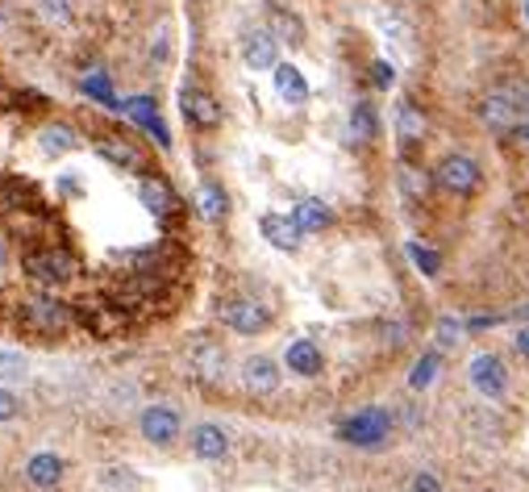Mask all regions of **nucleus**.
<instances>
[{
	"mask_svg": "<svg viewBox=\"0 0 529 492\" xmlns=\"http://www.w3.org/2000/svg\"><path fill=\"white\" fill-rule=\"evenodd\" d=\"M21 272L34 284H72L80 276V259L63 242H42V246L21 251Z\"/></svg>",
	"mask_w": 529,
	"mask_h": 492,
	"instance_id": "obj_1",
	"label": "nucleus"
},
{
	"mask_svg": "<svg viewBox=\"0 0 529 492\" xmlns=\"http://www.w3.org/2000/svg\"><path fill=\"white\" fill-rule=\"evenodd\" d=\"M21 325L38 338H55V334H63V330L72 325V309H67L63 300L38 292V297L21 300Z\"/></svg>",
	"mask_w": 529,
	"mask_h": 492,
	"instance_id": "obj_2",
	"label": "nucleus"
},
{
	"mask_svg": "<svg viewBox=\"0 0 529 492\" xmlns=\"http://www.w3.org/2000/svg\"><path fill=\"white\" fill-rule=\"evenodd\" d=\"M388 430H392V418H388V409H363V413H354L350 421H342V438L354 446H380L388 438Z\"/></svg>",
	"mask_w": 529,
	"mask_h": 492,
	"instance_id": "obj_3",
	"label": "nucleus"
},
{
	"mask_svg": "<svg viewBox=\"0 0 529 492\" xmlns=\"http://www.w3.org/2000/svg\"><path fill=\"white\" fill-rule=\"evenodd\" d=\"M92 146H97V155L108 159L113 168L133 171V176H150V168H146V155L130 142V138H121V134H97V138H92Z\"/></svg>",
	"mask_w": 529,
	"mask_h": 492,
	"instance_id": "obj_4",
	"label": "nucleus"
},
{
	"mask_svg": "<svg viewBox=\"0 0 529 492\" xmlns=\"http://www.w3.org/2000/svg\"><path fill=\"white\" fill-rule=\"evenodd\" d=\"M480 176L483 171L471 155H446L442 163H438V184L450 188V193H458V196L475 193V188H480Z\"/></svg>",
	"mask_w": 529,
	"mask_h": 492,
	"instance_id": "obj_5",
	"label": "nucleus"
},
{
	"mask_svg": "<svg viewBox=\"0 0 529 492\" xmlns=\"http://www.w3.org/2000/svg\"><path fill=\"white\" fill-rule=\"evenodd\" d=\"M180 113H183V121H188L192 130H213V125H221V105L209 97L205 88H183L180 92Z\"/></svg>",
	"mask_w": 529,
	"mask_h": 492,
	"instance_id": "obj_6",
	"label": "nucleus"
},
{
	"mask_svg": "<svg viewBox=\"0 0 529 492\" xmlns=\"http://www.w3.org/2000/svg\"><path fill=\"white\" fill-rule=\"evenodd\" d=\"M180 434V413L171 405H150L142 409V438L155 446H171Z\"/></svg>",
	"mask_w": 529,
	"mask_h": 492,
	"instance_id": "obj_7",
	"label": "nucleus"
},
{
	"mask_svg": "<svg viewBox=\"0 0 529 492\" xmlns=\"http://www.w3.org/2000/svg\"><path fill=\"white\" fill-rule=\"evenodd\" d=\"M276 55H279V38L271 30H246L242 34V59H246V67L267 72V67H276Z\"/></svg>",
	"mask_w": 529,
	"mask_h": 492,
	"instance_id": "obj_8",
	"label": "nucleus"
},
{
	"mask_svg": "<svg viewBox=\"0 0 529 492\" xmlns=\"http://www.w3.org/2000/svg\"><path fill=\"white\" fill-rule=\"evenodd\" d=\"M121 113H125L130 121H138L146 134H155L158 146H171V134H167V125H163V117H158L155 97H130V100H121Z\"/></svg>",
	"mask_w": 529,
	"mask_h": 492,
	"instance_id": "obj_9",
	"label": "nucleus"
},
{
	"mask_svg": "<svg viewBox=\"0 0 529 492\" xmlns=\"http://www.w3.org/2000/svg\"><path fill=\"white\" fill-rule=\"evenodd\" d=\"M221 317H226L229 330H238V334H259V330H267V309L259 305V300H229L226 309H221Z\"/></svg>",
	"mask_w": 529,
	"mask_h": 492,
	"instance_id": "obj_10",
	"label": "nucleus"
},
{
	"mask_svg": "<svg viewBox=\"0 0 529 492\" xmlns=\"http://www.w3.org/2000/svg\"><path fill=\"white\" fill-rule=\"evenodd\" d=\"M471 384L480 388L483 396H500L508 384V372L505 363L496 359V355H480V359H471Z\"/></svg>",
	"mask_w": 529,
	"mask_h": 492,
	"instance_id": "obj_11",
	"label": "nucleus"
},
{
	"mask_svg": "<svg viewBox=\"0 0 529 492\" xmlns=\"http://www.w3.org/2000/svg\"><path fill=\"white\" fill-rule=\"evenodd\" d=\"M259 229H263V238L271 242V246H279V251H296V246H301V234H304V229L296 226V217H284V213H263Z\"/></svg>",
	"mask_w": 529,
	"mask_h": 492,
	"instance_id": "obj_12",
	"label": "nucleus"
},
{
	"mask_svg": "<svg viewBox=\"0 0 529 492\" xmlns=\"http://www.w3.org/2000/svg\"><path fill=\"white\" fill-rule=\"evenodd\" d=\"M517 92H492V97L480 100V117L492 125V130H513L517 121Z\"/></svg>",
	"mask_w": 529,
	"mask_h": 492,
	"instance_id": "obj_13",
	"label": "nucleus"
},
{
	"mask_svg": "<svg viewBox=\"0 0 529 492\" xmlns=\"http://www.w3.org/2000/svg\"><path fill=\"white\" fill-rule=\"evenodd\" d=\"M138 196H142V204L155 217H175V209H180V201H175V193H171V184L163 176H142Z\"/></svg>",
	"mask_w": 529,
	"mask_h": 492,
	"instance_id": "obj_14",
	"label": "nucleus"
},
{
	"mask_svg": "<svg viewBox=\"0 0 529 492\" xmlns=\"http://www.w3.org/2000/svg\"><path fill=\"white\" fill-rule=\"evenodd\" d=\"M242 384L251 388V393H276L279 388V367L276 359H267V355H254V359L242 363Z\"/></svg>",
	"mask_w": 529,
	"mask_h": 492,
	"instance_id": "obj_15",
	"label": "nucleus"
},
{
	"mask_svg": "<svg viewBox=\"0 0 529 492\" xmlns=\"http://www.w3.org/2000/svg\"><path fill=\"white\" fill-rule=\"evenodd\" d=\"M188 359H192V372L201 375V380H209V384L226 375V350L217 347V342H196Z\"/></svg>",
	"mask_w": 529,
	"mask_h": 492,
	"instance_id": "obj_16",
	"label": "nucleus"
},
{
	"mask_svg": "<svg viewBox=\"0 0 529 492\" xmlns=\"http://www.w3.org/2000/svg\"><path fill=\"white\" fill-rule=\"evenodd\" d=\"M267 30H271L284 47H301L304 42V22L292 9H279V4L276 9H267Z\"/></svg>",
	"mask_w": 529,
	"mask_h": 492,
	"instance_id": "obj_17",
	"label": "nucleus"
},
{
	"mask_svg": "<svg viewBox=\"0 0 529 492\" xmlns=\"http://www.w3.org/2000/svg\"><path fill=\"white\" fill-rule=\"evenodd\" d=\"M375 134H380V113H375L371 100H359V105L350 108V142L367 146V142H375Z\"/></svg>",
	"mask_w": 529,
	"mask_h": 492,
	"instance_id": "obj_18",
	"label": "nucleus"
},
{
	"mask_svg": "<svg viewBox=\"0 0 529 492\" xmlns=\"http://www.w3.org/2000/svg\"><path fill=\"white\" fill-rule=\"evenodd\" d=\"M271 72H276V92L288 100V105H304V100H309V84H304V75L296 72L292 63H276Z\"/></svg>",
	"mask_w": 529,
	"mask_h": 492,
	"instance_id": "obj_19",
	"label": "nucleus"
},
{
	"mask_svg": "<svg viewBox=\"0 0 529 492\" xmlns=\"http://www.w3.org/2000/svg\"><path fill=\"white\" fill-rule=\"evenodd\" d=\"M38 142H42V151H47V155H67V151H75V146H80V134H75L67 121H50V125H42Z\"/></svg>",
	"mask_w": 529,
	"mask_h": 492,
	"instance_id": "obj_20",
	"label": "nucleus"
},
{
	"mask_svg": "<svg viewBox=\"0 0 529 492\" xmlns=\"http://www.w3.org/2000/svg\"><path fill=\"white\" fill-rule=\"evenodd\" d=\"M397 134H400V146H417V142H422V134H425L422 108L409 105V100H400V108H397Z\"/></svg>",
	"mask_w": 529,
	"mask_h": 492,
	"instance_id": "obj_21",
	"label": "nucleus"
},
{
	"mask_svg": "<svg viewBox=\"0 0 529 492\" xmlns=\"http://www.w3.org/2000/svg\"><path fill=\"white\" fill-rule=\"evenodd\" d=\"M288 367L296 375H317V372H321V350H317V342L296 338V342L288 347Z\"/></svg>",
	"mask_w": 529,
	"mask_h": 492,
	"instance_id": "obj_22",
	"label": "nucleus"
},
{
	"mask_svg": "<svg viewBox=\"0 0 529 492\" xmlns=\"http://www.w3.org/2000/svg\"><path fill=\"white\" fill-rule=\"evenodd\" d=\"M25 476H30V484H38V488H55V484L63 480V459L59 455H34L30 459V468H25Z\"/></svg>",
	"mask_w": 529,
	"mask_h": 492,
	"instance_id": "obj_23",
	"label": "nucleus"
},
{
	"mask_svg": "<svg viewBox=\"0 0 529 492\" xmlns=\"http://www.w3.org/2000/svg\"><path fill=\"white\" fill-rule=\"evenodd\" d=\"M80 88H84V97H92V100H100L105 108H117V113H121V100H117V92H113V80H108V75L100 72V67L84 72Z\"/></svg>",
	"mask_w": 529,
	"mask_h": 492,
	"instance_id": "obj_24",
	"label": "nucleus"
},
{
	"mask_svg": "<svg viewBox=\"0 0 529 492\" xmlns=\"http://www.w3.org/2000/svg\"><path fill=\"white\" fill-rule=\"evenodd\" d=\"M292 217H296V226H301L304 234H317V229H325L329 221H334L329 204H325V201H313V196L296 204V213H292Z\"/></svg>",
	"mask_w": 529,
	"mask_h": 492,
	"instance_id": "obj_25",
	"label": "nucleus"
},
{
	"mask_svg": "<svg viewBox=\"0 0 529 492\" xmlns=\"http://www.w3.org/2000/svg\"><path fill=\"white\" fill-rule=\"evenodd\" d=\"M192 451L201 459H221L229 451V438L217 426H196L192 430Z\"/></svg>",
	"mask_w": 529,
	"mask_h": 492,
	"instance_id": "obj_26",
	"label": "nucleus"
},
{
	"mask_svg": "<svg viewBox=\"0 0 529 492\" xmlns=\"http://www.w3.org/2000/svg\"><path fill=\"white\" fill-rule=\"evenodd\" d=\"M196 204H201V213H205L209 221L226 217V193H221L217 184H201V193H196Z\"/></svg>",
	"mask_w": 529,
	"mask_h": 492,
	"instance_id": "obj_27",
	"label": "nucleus"
},
{
	"mask_svg": "<svg viewBox=\"0 0 529 492\" xmlns=\"http://www.w3.org/2000/svg\"><path fill=\"white\" fill-rule=\"evenodd\" d=\"M38 9L50 25H67L72 22V0H38Z\"/></svg>",
	"mask_w": 529,
	"mask_h": 492,
	"instance_id": "obj_28",
	"label": "nucleus"
},
{
	"mask_svg": "<svg viewBox=\"0 0 529 492\" xmlns=\"http://www.w3.org/2000/svg\"><path fill=\"white\" fill-rule=\"evenodd\" d=\"M409 255L413 263L422 267V276H438V267H442V259L430 251V246H422V242H409Z\"/></svg>",
	"mask_w": 529,
	"mask_h": 492,
	"instance_id": "obj_29",
	"label": "nucleus"
},
{
	"mask_svg": "<svg viewBox=\"0 0 529 492\" xmlns=\"http://www.w3.org/2000/svg\"><path fill=\"white\" fill-rule=\"evenodd\" d=\"M433 375H438V355H425L422 363H417V367H413V388H430L433 384Z\"/></svg>",
	"mask_w": 529,
	"mask_h": 492,
	"instance_id": "obj_30",
	"label": "nucleus"
},
{
	"mask_svg": "<svg viewBox=\"0 0 529 492\" xmlns=\"http://www.w3.org/2000/svg\"><path fill=\"white\" fill-rule=\"evenodd\" d=\"M0 375H4V380H21V375H25V359H21V355L0 350Z\"/></svg>",
	"mask_w": 529,
	"mask_h": 492,
	"instance_id": "obj_31",
	"label": "nucleus"
},
{
	"mask_svg": "<svg viewBox=\"0 0 529 492\" xmlns=\"http://www.w3.org/2000/svg\"><path fill=\"white\" fill-rule=\"evenodd\" d=\"M400 188H405V193H413V196H422L425 193V176H422V171H413V168H405V176H400Z\"/></svg>",
	"mask_w": 529,
	"mask_h": 492,
	"instance_id": "obj_32",
	"label": "nucleus"
},
{
	"mask_svg": "<svg viewBox=\"0 0 529 492\" xmlns=\"http://www.w3.org/2000/svg\"><path fill=\"white\" fill-rule=\"evenodd\" d=\"M409 492H442V484H438V476H430V471H417L409 480Z\"/></svg>",
	"mask_w": 529,
	"mask_h": 492,
	"instance_id": "obj_33",
	"label": "nucleus"
},
{
	"mask_svg": "<svg viewBox=\"0 0 529 492\" xmlns=\"http://www.w3.org/2000/svg\"><path fill=\"white\" fill-rule=\"evenodd\" d=\"M17 409H21V405H17V396L0 388V421H13V418H17Z\"/></svg>",
	"mask_w": 529,
	"mask_h": 492,
	"instance_id": "obj_34",
	"label": "nucleus"
},
{
	"mask_svg": "<svg viewBox=\"0 0 529 492\" xmlns=\"http://www.w3.org/2000/svg\"><path fill=\"white\" fill-rule=\"evenodd\" d=\"M371 80H375V88H392V80H397V75H392V67H388V63H371Z\"/></svg>",
	"mask_w": 529,
	"mask_h": 492,
	"instance_id": "obj_35",
	"label": "nucleus"
},
{
	"mask_svg": "<svg viewBox=\"0 0 529 492\" xmlns=\"http://www.w3.org/2000/svg\"><path fill=\"white\" fill-rule=\"evenodd\" d=\"M438 338H442V347H455L458 325H455V322H438Z\"/></svg>",
	"mask_w": 529,
	"mask_h": 492,
	"instance_id": "obj_36",
	"label": "nucleus"
},
{
	"mask_svg": "<svg viewBox=\"0 0 529 492\" xmlns=\"http://www.w3.org/2000/svg\"><path fill=\"white\" fill-rule=\"evenodd\" d=\"M517 350L529 359V330H517Z\"/></svg>",
	"mask_w": 529,
	"mask_h": 492,
	"instance_id": "obj_37",
	"label": "nucleus"
},
{
	"mask_svg": "<svg viewBox=\"0 0 529 492\" xmlns=\"http://www.w3.org/2000/svg\"><path fill=\"white\" fill-rule=\"evenodd\" d=\"M9 259V246H4V234H0V263Z\"/></svg>",
	"mask_w": 529,
	"mask_h": 492,
	"instance_id": "obj_38",
	"label": "nucleus"
},
{
	"mask_svg": "<svg viewBox=\"0 0 529 492\" xmlns=\"http://www.w3.org/2000/svg\"><path fill=\"white\" fill-rule=\"evenodd\" d=\"M517 134H521V138H525V142H529V125H521V130H517Z\"/></svg>",
	"mask_w": 529,
	"mask_h": 492,
	"instance_id": "obj_39",
	"label": "nucleus"
}]
</instances>
